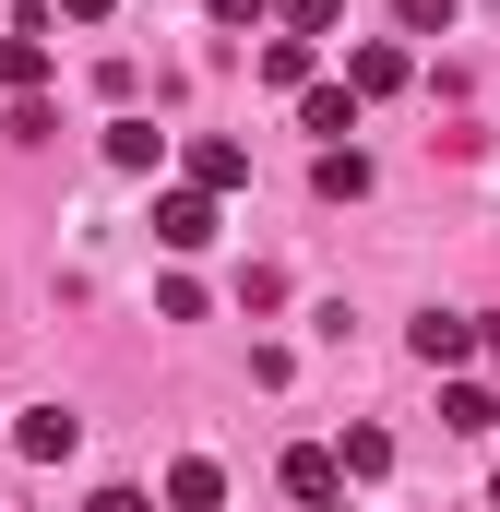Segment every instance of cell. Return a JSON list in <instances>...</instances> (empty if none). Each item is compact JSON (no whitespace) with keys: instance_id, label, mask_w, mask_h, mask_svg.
I'll list each match as a JSON object with an SVG mask.
<instances>
[{"instance_id":"5bb4252c","label":"cell","mask_w":500,"mask_h":512,"mask_svg":"<svg viewBox=\"0 0 500 512\" xmlns=\"http://www.w3.org/2000/svg\"><path fill=\"white\" fill-rule=\"evenodd\" d=\"M310 179H322V203H358V191H370V155H358V143H322Z\"/></svg>"},{"instance_id":"9c48e42d","label":"cell","mask_w":500,"mask_h":512,"mask_svg":"<svg viewBox=\"0 0 500 512\" xmlns=\"http://www.w3.org/2000/svg\"><path fill=\"white\" fill-rule=\"evenodd\" d=\"M72 441H84V417H60V405H36V417L12 429V453H24V465H60Z\"/></svg>"},{"instance_id":"8fae6325","label":"cell","mask_w":500,"mask_h":512,"mask_svg":"<svg viewBox=\"0 0 500 512\" xmlns=\"http://www.w3.org/2000/svg\"><path fill=\"white\" fill-rule=\"evenodd\" d=\"M441 429L489 441V429H500V393H489V382H441Z\"/></svg>"},{"instance_id":"52a82bcc","label":"cell","mask_w":500,"mask_h":512,"mask_svg":"<svg viewBox=\"0 0 500 512\" xmlns=\"http://www.w3.org/2000/svg\"><path fill=\"white\" fill-rule=\"evenodd\" d=\"M227 501V465H215V453H179V465H167V512H215Z\"/></svg>"},{"instance_id":"6da1fadb","label":"cell","mask_w":500,"mask_h":512,"mask_svg":"<svg viewBox=\"0 0 500 512\" xmlns=\"http://www.w3.org/2000/svg\"><path fill=\"white\" fill-rule=\"evenodd\" d=\"M215 227H227V215H215V191H191V179H179V191H155V251H203Z\"/></svg>"},{"instance_id":"7a4b0ae2","label":"cell","mask_w":500,"mask_h":512,"mask_svg":"<svg viewBox=\"0 0 500 512\" xmlns=\"http://www.w3.org/2000/svg\"><path fill=\"white\" fill-rule=\"evenodd\" d=\"M405 346H417V370H465V358H477V310H429Z\"/></svg>"},{"instance_id":"3957f363","label":"cell","mask_w":500,"mask_h":512,"mask_svg":"<svg viewBox=\"0 0 500 512\" xmlns=\"http://www.w3.org/2000/svg\"><path fill=\"white\" fill-rule=\"evenodd\" d=\"M36 84H48V12H24L0 36V96H36Z\"/></svg>"},{"instance_id":"9a60e30c","label":"cell","mask_w":500,"mask_h":512,"mask_svg":"<svg viewBox=\"0 0 500 512\" xmlns=\"http://www.w3.org/2000/svg\"><path fill=\"white\" fill-rule=\"evenodd\" d=\"M274 24H286V36H310V48H322V36H334V24H346V0H274Z\"/></svg>"},{"instance_id":"277c9868","label":"cell","mask_w":500,"mask_h":512,"mask_svg":"<svg viewBox=\"0 0 500 512\" xmlns=\"http://www.w3.org/2000/svg\"><path fill=\"white\" fill-rule=\"evenodd\" d=\"M179 167H191V191H215V203H227V191H250V143H227V131H203Z\"/></svg>"},{"instance_id":"ba28073f","label":"cell","mask_w":500,"mask_h":512,"mask_svg":"<svg viewBox=\"0 0 500 512\" xmlns=\"http://www.w3.org/2000/svg\"><path fill=\"white\" fill-rule=\"evenodd\" d=\"M298 131H310V143H346V131H358V96H346V84H298Z\"/></svg>"},{"instance_id":"4fadbf2b","label":"cell","mask_w":500,"mask_h":512,"mask_svg":"<svg viewBox=\"0 0 500 512\" xmlns=\"http://www.w3.org/2000/svg\"><path fill=\"white\" fill-rule=\"evenodd\" d=\"M262 84H274V96H298V84H322V72H310V36H262Z\"/></svg>"},{"instance_id":"7c38bea8","label":"cell","mask_w":500,"mask_h":512,"mask_svg":"<svg viewBox=\"0 0 500 512\" xmlns=\"http://www.w3.org/2000/svg\"><path fill=\"white\" fill-rule=\"evenodd\" d=\"M155 155H167V131H155V120H131V108H120V120H108V167H131V179H143Z\"/></svg>"},{"instance_id":"44dd1931","label":"cell","mask_w":500,"mask_h":512,"mask_svg":"<svg viewBox=\"0 0 500 512\" xmlns=\"http://www.w3.org/2000/svg\"><path fill=\"white\" fill-rule=\"evenodd\" d=\"M489 512H500V477H489Z\"/></svg>"},{"instance_id":"8992f818","label":"cell","mask_w":500,"mask_h":512,"mask_svg":"<svg viewBox=\"0 0 500 512\" xmlns=\"http://www.w3.org/2000/svg\"><path fill=\"white\" fill-rule=\"evenodd\" d=\"M286 501L310 512V501H346V477H334V441H298L286 453Z\"/></svg>"},{"instance_id":"30bf717a","label":"cell","mask_w":500,"mask_h":512,"mask_svg":"<svg viewBox=\"0 0 500 512\" xmlns=\"http://www.w3.org/2000/svg\"><path fill=\"white\" fill-rule=\"evenodd\" d=\"M334 477H358V489H370V477H393V429H370V417H358V429L334 441Z\"/></svg>"},{"instance_id":"2e32d148","label":"cell","mask_w":500,"mask_h":512,"mask_svg":"<svg viewBox=\"0 0 500 512\" xmlns=\"http://www.w3.org/2000/svg\"><path fill=\"white\" fill-rule=\"evenodd\" d=\"M453 12H465V0H393V24H405V36H453Z\"/></svg>"},{"instance_id":"ffe728a7","label":"cell","mask_w":500,"mask_h":512,"mask_svg":"<svg viewBox=\"0 0 500 512\" xmlns=\"http://www.w3.org/2000/svg\"><path fill=\"white\" fill-rule=\"evenodd\" d=\"M310 512H346V501H310Z\"/></svg>"},{"instance_id":"ac0fdd59","label":"cell","mask_w":500,"mask_h":512,"mask_svg":"<svg viewBox=\"0 0 500 512\" xmlns=\"http://www.w3.org/2000/svg\"><path fill=\"white\" fill-rule=\"evenodd\" d=\"M48 12H72V24H108V12H120V0H48Z\"/></svg>"},{"instance_id":"d6986e66","label":"cell","mask_w":500,"mask_h":512,"mask_svg":"<svg viewBox=\"0 0 500 512\" xmlns=\"http://www.w3.org/2000/svg\"><path fill=\"white\" fill-rule=\"evenodd\" d=\"M262 12H274V0H215V24H262Z\"/></svg>"},{"instance_id":"5b68a950","label":"cell","mask_w":500,"mask_h":512,"mask_svg":"<svg viewBox=\"0 0 500 512\" xmlns=\"http://www.w3.org/2000/svg\"><path fill=\"white\" fill-rule=\"evenodd\" d=\"M405 72H417V60H405L393 36H370V48H346V96H358V108H370V96H405Z\"/></svg>"},{"instance_id":"e0dca14e","label":"cell","mask_w":500,"mask_h":512,"mask_svg":"<svg viewBox=\"0 0 500 512\" xmlns=\"http://www.w3.org/2000/svg\"><path fill=\"white\" fill-rule=\"evenodd\" d=\"M84 512H155V501H143V489H96Z\"/></svg>"}]
</instances>
